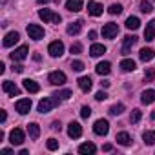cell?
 Returning <instances> with one entry per match:
<instances>
[{"label": "cell", "instance_id": "cell-1", "mask_svg": "<svg viewBox=\"0 0 155 155\" xmlns=\"http://www.w3.org/2000/svg\"><path fill=\"white\" fill-rule=\"evenodd\" d=\"M58 102H60V99H58L57 95L46 97V99H42V101L38 102V111H40V113H49L55 106H58Z\"/></svg>", "mask_w": 155, "mask_h": 155}, {"label": "cell", "instance_id": "cell-2", "mask_svg": "<svg viewBox=\"0 0 155 155\" xmlns=\"http://www.w3.org/2000/svg\"><path fill=\"white\" fill-rule=\"evenodd\" d=\"M38 17L44 20V22H51V24H60L62 22V17L58 13H53L51 9H40L38 11Z\"/></svg>", "mask_w": 155, "mask_h": 155}, {"label": "cell", "instance_id": "cell-3", "mask_svg": "<svg viewBox=\"0 0 155 155\" xmlns=\"http://www.w3.org/2000/svg\"><path fill=\"white\" fill-rule=\"evenodd\" d=\"M28 35L33 40H42L44 38V29L38 24H28Z\"/></svg>", "mask_w": 155, "mask_h": 155}, {"label": "cell", "instance_id": "cell-4", "mask_svg": "<svg viewBox=\"0 0 155 155\" xmlns=\"http://www.w3.org/2000/svg\"><path fill=\"white\" fill-rule=\"evenodd\" d=\"M93 131L97 133V135H108V131H110V122L106 120V119H99V120H95V124H93Z\"/></svg>", "mask_w": 155, "mask_h": 155}, {"label": "cell", "instance_id": "cell-5", "mask_svg": "<svg viewBox=\"0 0 155 155\" xmlns=\"http://www.w3.org/2000/svg\"><path fill=\"white\" fill-rule=\"evenodd\" d=\"M117 35H119V26H117V24L108 22V24L102 28V37H104V38H110V40H111V38H115Z\"/></svg>", "mask_w": 155, "mask_h": 155}, {"label": "cell", "instance_id": "cell-6", "mask_svg": "<svg viewBox=\"0 0 155 155\" xmlns=\"http://www.w3.org/2000/svg\"><path fill=\"white\" fill-rule=\"evenodd\" d=\"M48 53H49L53 58H57V57H62V55H64V44H62L60 40H55V42H51V44H49V48H48Z\"/></svg>", "mask_w": 155, "mask_h": 155}, {"label": "cell", "instance_id": "cell-7", "mask_svg": "<svg viewBox=\"0 0 155 155\" xmlns=\"http://www.w3.org/2000/svg\"><path fill=\"white\" fill-rule=\"evenodd\" d=\"M24 131L20 130V128H15V130H11V133H9V142L13 144V146H20L22 142H24Z\"/></svg>", "mask_w": 155, "mask_h": 155}, {"label": "cell", "instance_id": "cell-8", "mask_svg": "<svg viewBox=\"0 0 155 155\" xmlns=\"http://www.w3.org/2000/svg\"><path fill=\"white\" fill-rule=\"evenodd\" d=\"M48 79H49V82H51L53 86H62V84H66V75H64L62 71H51Z\"/></svg>", "mask_w": 155, "mask_h": 155}, {"label": "cell", "instance_id": "cell-9", "mask_svg": "<svg viewBox=\"0 0 155 155\" xmlns=\"http://www.w3.org/2000/svg\"><path fill=\"white\" fill-rule=\"evenodd\" d=\"M15 108H17V111H18L20 115L29 113V110H31V99H20V101H17Z\"/></svg>", "mask_w": 155, "mask_h": 155}, {"label": "cell", "instance_id": "cell-10", "mask_svg": "<svg viewBox=\"0 0 155 155\" xmlns=\"http://www.w3.org/2000/svg\"><path fill=\"white\" fill-rule=\"evenodd\" d=\"M28 53H29V48H28V46H20V48H17L13 53H9V57H11L13 62H15V60H24V58L28 57Z\"/></svg>", "mask_w": 155, "mask_h": 155}, {"label": "cell", "instance_id": "cell-11", "mask_svg": "<svg viewBox=\"0 0 155 155\" xmlns=\"http://www.w3.org/2000/svg\"><path fill=\"white\" fill-rule=\"evenodd\" d=\"M68 135H69L71 139H79V137L82 135V126H81L79 122H69V126H68Z\"/></svg>", "mask_w": 155, "mask_h": 155}, {"label": "cell", "instance_id": "cell-12", "mask_svg": "<svg viewBox=\"0 0 155 155\" xmlns=\"http://www.w3.org/2000/svg\"><path fill=\"white\" fill-rule=\"evenodd\" d=\"M135 42H137V37L135 35H126L124 37V42H122V55H128L130 49L135 46Z\"/></svg>", "mask_w": 155, "mask_h": 155}, {"label": "cell", "instance_id": "cell-13", "mask_svg": "<svg viewBox=\"0 0 155 155\" xmlns=\"http://www.w3.org/2000/svg\"><path fill=\"white\" fill-rule=\"evenodd\" d=\"M84 6V0H68L66 2V9L71 13H79Z\"/></svg>", "mask_w": 155, "mask_h": 155}, {"label": "cell", "instance_id": "cell-14", "mask_svg": "<svg viewBox=\"0 0 155 155\" xmlns=\"http://www.w3.org/2000/svg\"><path fill=\"white\" fill-rule=\"evenodd\" d=\"M102 11H104L102 4H99V2H88V13L91 17H101Z\"/></svg>", "mask_w": 155, "mask_h": 155}, {"label": "cell", "instance_id": "cell-15", "mask_svg": "<svg viewBox=\"0 0 155 155\" xmlns=\"http://www.w3.org/2000/svg\"><path fill=\"white\" fill-rule=\"evenodd\" d=\"M144 38H146V42L155 40V20H150V22L146 24V29H144Z\"/></svg>", "mask_w": 155, "mask_h": 155}, {"label": "cell", "instance_id": "cell-16", "mask_svg": "<svg viewBox=\"0 0 155 155\" xmlns=\"http://www.w3.org/2000/svg\"><path fill=\"white\" fill-rule=\"evenodd\" d=\"M2 90L8 93V95H11V97H15V95H20V90L11 82V81H4V84H2Z\"/></svg>", "mask_w": 155, "mask_h": 155}, {"label": "cell", "instance_id": "cell-17", "mask_svg": "<svg viewBox=\"0 0 155 155\" xmlns=\"http://www.w3.org/2000/svg\"><path fill=\"white\" fill-rule=\"evenodd\" d=\"M18 38H20V35H18L17 31H9V33L4 37V46H6V48H11L13 44L18 42Z\"/></svg>", "mask_w": 155, "mask_h": 155}, {"label": "cell", "instance_id": "cell-18", "mask_svg": "<svg viewBox=\"0 0 155 155\" xmlns=\"http://www.w3.org/2000/svg\"><path fill=\"white\" fill-rule=\"evenodd\" d=\"M28 133H29V139H31V140H37V139L40 137V126H38L37 122L28 124Z\"/></svg>", "mask_w": 155, "mask_h": 155}, {"label": "cell", "instance_id": "cell-19", "mask_svg": "<svg viewBox=\"0 0 155 155\" xmlns=\"http://www.w3.org/2000/svg\"><path fill=\"white\" fill-rule=\"evenodd\" d=\"M77 82H79V88H81L84 93H88V91L91 90V86H93V82H91L90 77H81V79L77 81Z\"/></svg>", "mask_w": 155, "mask_h": 155}, {"label": "cell", "instance_id": "cell-20", "mask_svg": "<svg viewBox=\"0 0 155 155\" xmlns=\"http://www.w3.org/2000/svg\"><path fill=\"white\" fill-rule=\"evenodd\" d=\"M95 151H97V148H95L93 142H84V144L79 146V153H82V155H91Z\"/></svg>", "mask_w": 155, "mask_h": 155}, {"label": "cell", "instance_id": "cell-21", "mask_svg": "<svg viewBox=\"0 0 155 155\" xmlns=\"http://www.w3.org/2000/svg\"><path fill=\"white\" fill-rule=\"evenodd\" d=\"M140 102H142V104H151V102H155V90H146V91H142Z\"/></svg>", "mask_w": 155, "mask_h": 155}, {"label": "cell", "instance_id": "cell-22", "mask_svg": "<svg viewBox=\"0 0 155 155\" xmlns=\"http://www.w3.org/2000/svg\"><path fill=\"white\" fill-rule=\"evenodd\" d=\"M82 24H84L82 20L71 22V24L68 26V29H66V31H68V35H79V33H81V29H82Z\"/></svg>", "mask_w": 155, "mask_h": 155}, {"label": "cell", "instance_id": "cell-23", "mask_svg": "<svg viewBox=\"0 0 155 155\" xmlns=\"http://www.w3.org/2000/svg\"><path fill=\"white\" fill-rule=\"evenodd\" d=\"M104 53H106V46H102V44H93L90 48V55L91 57H101Z\"/></svg>", "mask_w": 155, "mask_h": 155}, {"label": "cell", "instance_id": "cell-24", "mask_svg": "<svg viewBox=\"0 0 155 155\" xmlns=\"http://www.w3.org/2000/svg\"><path fill=\"white\" fill-rule=\"evenodd\" d=\"M95 71H97L99 75H108V73L111 71V64L106 62V60H104V62H99L97 68H95Z\"/></svg>", "mask_w": 155, "mask_h": 155}, {"label": "cell", "instance_id": "cell-25", "mask_svg": "<svg viewBox=\"0 0 155 155\" xmlns=\"http://www.w3.org/2000/svg\"><path fill=\"white\" fill-rule=\"evenodd\" d=\"M24 88H26L29 93H38V91H40V86H38L35 81H31V79H26V81H24Z\"/></svg>", "mask_w": 155, "mask_h": 155}, {"label": "cell", "instance_id": "cell-26", "mask_svg": "<svg viewBox=\"0 0 155 155\" xmlns=\"http://www.w3.org/2000/svg\"><path fill=\"white\" fill-rule=\"evenodd\" d=\"M139 57H140L142 62H150V60L153 58V49H151V48H142L140 53H139Z\"/></svg>", "mask_w": 155, "mask_h": 155}, {"label": "cell", "instance_id": "cell-27", "mask_svg": "<svg viewBox=\"0 0 155 155\" xmlns=\"http://www.w3.org/2000/svg\"><path fill=\"white\" fill-rule=\"evenodd\" d=\"M135 68H137V64H135V60H131V58H124V60L120 62V69H122V71H135Z\"/></svg>", "mask_w": 155, "mask_h": 155}, {"label": "cell", "instance_id": "cell-28", "mask_svg": "<svg viewBox=\"0 0 155 155\" xmlns=\"http://www.w3.org/2000/svg\"><path fill=\"white\" fill-rule=\"evenodd\" d=\"M115 140H117L119 144H122V146H128V144L131 142V137H130V135H128L126 131H120V133H117Z\"/></svg>", "mask_w": 155, "mask_h": 155}, {"label": "cell", "instance_id": "cell-29", "mask_svg": "<svg viewBox=\"0 0 155 155\" xmlns=\"http://www.w3.org/2000/svg\"><path fill=\"white\" fill-rule=\"evenodd\" d=\"M142 140L148 144V146H151V144H155V131H144L142 133Z\"/></svg>", "mask_w": 155, "mask_h": 155}, {"label": "cell", "instance_id": "cell-30", "mask_svg": "<svg viewBox=\"0 0 155 155\" xmlns=\"http://www.w3.org/2000/svg\"><path fill=\"white\" fill-rule=\"evenodd\" d=\"M139 26H140V20H139L137 17H130V18L126 20V28H128V29H139Z\"/></svg>", "mask_w": 155, "mask_h": 155}, {"label": "cell", "instance_id": "cell-31", "mask_svg": "<svg viewBox=\"0 0 155 155\" xmlns=\"http://www.w3.org/2000/svg\"><path fill=\"white\" fill-rule=\"evenodd\" d=\"M139 8H140V11H142V13H151V11H153V6L148 2V0H140Z\"/></svg>", "mask_w": 155, "mask_h": 155}, {"label": "cell", "instance_id": "cell-32", "mask_svg": "<svg viewBox=\"0 0 155 155\" xmlns=\"http://www.w3.org/2000/svg\"><path fill=\"white\" fill-rule=\"evenodd\" d=\"M140 117H142V111H140V110H133L131 115H130V122H131V124H137V122L140 120Z\"/></svg>", "mask_w": 155, "mask_h": 155}, {"label": "cell", "instance_id": "cell-33", "mask_svg": "<svg viewBox=\"0 0 155 155\" xmlns=\"http://www.w3.org/2000/svg\"><path fill=\"white\" fill-rule=\"evenodd\" d=\"M124 111V104H113L110 108V115H120Z\"/></svg>", "mask_w": 155, "mask_h": 155}, {"label": "cell", "instance_id": "cell-34", "mask_svg": "<svg viewBox=\"0 0 155 155\" xmlns=\"http://www.w3.org/2000/svg\"><path fill=\"white\" fill-rule=\"evenodd\" d=\"M108 13H110V15H120V13H122V6H120V4H111L110 9H108Z\"/></svg>", "mask_w": 155, "mask_h": 155}, {"label": "cell", "instance_id": "cell-35", "mask_svg": "<svg viewBox=\"0 0 155 155\" xmlns=\"http://www.w3.org/2000/svg\"><path fill=\"white\" fill-rule=\"evenodd\" d=\"M153 79H155V71L151 68H146V71H144V81L146 82H151Z\"/></svg>", "mask_w": 155, "mask_h": 155}, {"label": "cell", "instance_id": "cell-36", "mask_svg": "<svg viewBox=\"0 0 155 155\" xmlns=\"http://www.w3.org/2000/svg\"><path fill=\"white\" fill-rule=\"evenodd\" d=\"M71 69L73 71H82L84 69V62H81V60H71Z\"/></svg>", "mask_w": 155, "mask_h": 155}, {"label": "cell", "instance_id": "cell-37", "mask_svg": "<svg viewBox=\"0 0 155 155\" xmlns=\"http://www.w3.org/2000/svg\"><path fill=\"white\" fill-rule=\"evenodd\" d=\"M69 51H71L73 55H81V53H82V46H81L79 42H75V44H71V48H69Z\"/></svg>", "mask_w": 155, "mask_h": 155}, {"label": "cell", "instance_id": "cell-38", "mask_svg": "<svg viewBox=\"0 0 155 155\" xmlns=\"http://www.w3.org/2000/svg\"><path fill=\"white\" fill-rule=\"evenodd\" d=\"M46 146H48V150H51V151H55V150L58 148V140H57V139H48V142H46Z\"/></svg>", "mask_w": 155, "mask_h": 155}, {"label": "cell", "instance_id": "cell-39", "mask_svg": "<svg viewBox=\"0 0 155 155\" xmlns=\"http://www.w3.org/2000/svg\"><path fill=\"white\" fill-rule=\"evenodd\" d=\"M53 95H57L58 99H69L73 93H71L69 90H62V91H57V93H53Z\"/></svg>", "mask_w": 155, "mask_h": 155}, {"label": "cell", "instance_id": "cell-40", "mask_svg": "<svg viewBox=\"0 0 155 155\" xmlns=\"http://www.w3.org/2000/svg\"><path fill=\"white\" fill-rule=\"evenodd\" d=\"M91 115V108L90 106H82V110H81V117L82 119H88Z\"/></svg>", "mask_w": 155, "mask_h": 155}, {"label": "cell", "instance_id": "cell-41", "mask_svg": "<svg viewBox=\"0 0 155 155\" xmlns=\"http://www.w3.org/2000/svg\"><path fill=\"white\" fill-rule=\"evenodd\" d=\"M106 99H108V93H106V91H97V93H95V101L102 102V101H106Z\"/></svg>", "mask_w": 155, "mask_h": 155}, {"label": "cell", "instance_id": "cell-42", "mask_svg": "<svg viewBox=\"0 0 155 155\" xmlns=\"http://www.w3.org/2000/svg\"><path fill=\"white\" fill-rule=\"evenodd\" d=\"M13 71L22 73V71H24V66H22V64H15V66H13Z\"/></svg>", "mask_w": 155, "mask_h": 155}, {"label": "cell", "instance_id": "cell-43", "mask_svg": "<svg viewBox=\"0 0 155 155\" xmlns=\"http://www.w3.org/2000/svg\"><path fill=\"white\" fill-rule=\"evenodd\" d=\"M51 130H55V131H60V122H57V120H55V122L51 124Z\"/></svg>", "mask_w": 155, "mask_h": 155}, {"label": "cell", "instance_id": "cell-44", "mask_svg": "<svg viewBox=\"0 0 155 155\" xmlns=\"http://www.w3.org/2000/svg\"><path fill=\"white\" fill-rule=\"evenodd\" d=\"M88 37H90V40H95V38H97V31H90Z\"/></svg>", "mask_w": 155, "mask_h": 155}, {"label": "cell", "instance_id": "cell-45", "mask_svg": "<svg viewBox=\"0 0 155 155\" xmlns=\"http://www.w3.org/2000/svg\"><path fill=\"white\" fill-rule=\"evenodd\" d=\"M111 148H113L111 144H104V146H102V150H104V151H111Z\"/></svg>", "mask_w": 155, "mask_h": 155}, {"label": "cell", "instance_id": "cell-46", "mask_svg": "<svg viewBox=\"0 0 155 155\" xmlns=\"http://www.w3.org/2000/svg\"><path fill=\"white\" fill-rule=\"evenodd\" d=\"M110 84H111V82H110V81H102V82H101V86H102V88H108V86H110Z\"/></svg>", "mask_w": 155, "mask_h": 155}, {"label": "cell", "instance_id": "cell-47", "mask_svg": "<svg viewBox=\"0 0 155 155\" xmlns=\"http://www.w3.org/2000/svg\"><path fill=\"white\" fill-rule=\"evenodd\" d=\"M0 120H2V122L6 120V111H4V110H2V111H0Z\"/></svg>", "mask_w": 155, "mask_h": 155}, {"label": "cell", "instance_id": "cell-48", "mask_svg": "<svg viewBox=\"0 0 155 155\" xmlns=\"http://www.w3.org/2000/svg\"><path fill=\"white\" fill-rule=\"evenodd\" d=\"M37 2H38V4H49L51 0H37Z\"/></svg>", "mask_w": 155, "mask_h": 155}, {"label": "cell", "instance_id": "cell-49", "mask_svg": "<svg viewBox=\"0 0 155 155\" xmlns=\"http://www.w3.org/2000/svg\"><path fill=\"white\" fill-rule=\"evenodd\" d=\"M2 153H6V155H9V153H11V150H9V148H4V150H2Z\"/></svg>", "mask_w": 155, "mask_h": 155}, {"label": "cell", "instance_id": "cell-50", "mask_svg": "<svg viewBox=\"0 0 155 155\" xmlns=\"http://www.w3.org/2000/svg\"><path fill=\"white\" fill-rule=\"evenodd\" d=\"M151 119H153V120H155V111H153V113H151Z\"/></svg>", "mask_w": 155, "mask_h": 155}, {"label": "cell", "instance_id": "cell-51", "mask_svg": "<svg viewBox=\"0 0 155 155\" xmlns=\"http://www.w3.org/2000/svg\"><path fill=\"white\" fill-rule=\"evenodd\" d=\"M2 2H6V0H2Z\"/></svg>", "mask_w": 155, "mask_h": 155}]
</instances>
